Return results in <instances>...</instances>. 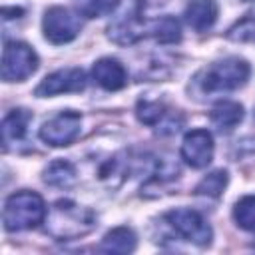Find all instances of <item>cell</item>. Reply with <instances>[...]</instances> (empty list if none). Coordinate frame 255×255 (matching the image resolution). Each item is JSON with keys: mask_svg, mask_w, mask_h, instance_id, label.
Masks as SVG:
<instances>
[{"mask_svg": "<svg viewBox=\"0 0 255 255\" xmlns=\"http://www.w3.org/2000/svg\"><path fill=\"white\" fill-rule=\"evenodd\" d=\"M82 131V116L74 110H64L46 120L38 131L40 139L52 147L72 145Z\"/></svg>", "mask_w": 255, "mask_h": 255, "instance_id": "obj_7", "label": "cell"}, {"mask_svg": "<svg viewBox=\"0 0 255 255\" xmlns=\"http://www.w3.org/2000/svg\"><path fill=\"white\" fill-rule=\"evenodd\" d=\"M30 120H32L30 112L22 110V108L12 110L4 116V120H2V143H4V147H8V143H12V141H20L26 135Z\"/></svg>", "mask_w": 255, "mask_h": 255, "instance_id": "obj_13", "label": "cell"}, {"mask_svg": "<svg viewBox=\"0 0 255 255\" xmlns=\"http://www.w3.org/2000/svg\"><path fill=\"white\" fill-rule=\"evenodd\" d=\"M82 30V20L76 12L64 6H50L42 18V32L50 44H68Z\"/></svg>", "mask_w": 255, "mask_h": 255, "instance_id": "obj_6", "label": "cell"}, {"mask_svg": "<svg viewBox=\"0 0 255 255\" xmlns=\"http://www.w3.org/2000/svg\"><path fill=\"white\" fill-rule=\"evenodd\" d=\"M135 116L141 124L145 126H151V128H157L161 122L167 120V108L161 104V102H155V100H139L137 106H135Z\"/></svg>", "mask_w": 255, "mask_h": 255, "instance_id": "obj_17", "label": "cell"}, {"mask_svg": "<svg viewBox=\"0 0 255 255\" xmlns=\"http://www.w3.org/2000/svg\"><path fill=\"white\" fill-rule=\"evenodd\" d=\"M38 54L26 42H6L2 50V80L24 82L38 70Z\"/></svg>", "mask_w": 255, "mask_h": 255, "instance_id": "obj_5", "label": "cell"}, {"mask_svg": "<svg viewBox=\"0 0 255 255\" xmlns=\"http://www.w3.org/2000/svg\"><path fill=\"white\" fill-rule=\"evenodd\" d=\"M92 78L100 88L108 92H118L128 84V72L116 58H100L92 66Z\"/></svg>", "mask_w": 255, "mask_h": 255, "instance_id": "obj_10", "label": "cell"}, {"mask_svg": "<svg viewBox=\"0 0 255 255\" xmlns=\"http://www.w3.org/2000/svg\"><path fill=\"white\" fill-rule=\"evenodd\" d=\"M108 36L118 44H133L143 36V24L137 14H126V18L118 20L114 26L108 28Z\"/></svg>", "mask_w": 255, "mask_h": 255, "instance_id": "obj_15", "label": "cell"}, {"mask_svg": "<svg viewBox=\"0 0 255 255\" xmlns=\"http://www.w3.org/2000/svg\"><path fill=\"white\" fill-rule=\"evenodd\" d=\"M229 175L225 169H215L211 173H207L195 187L197 195H205V197H219L223 193V189L227 187Z\"/></svg>", "mask_w": 255, "mask_h": 255, "instance_id": "obj_19", "label": "cell"}, {"mask_svg": "<svg viewBox=\"0 0 255 255\" xmlns=\"http://www.w3.org/2000/svg\"><path fill=\"white\" fill-rule=\"evenodd\" d=\"M135 245H137V237H135L133 229L120 225L104 235L100 249L106 253H131L135 249Z\"/></svg>", "mask_w": 255, "mask_h": 255, "instance_id": "obj_14", "label": "cell"}, {"mask_svg": "<svg viewBox=\"0 0 255 255\" xmlns=\"http://www.w3.org/2000/svg\"><path fill=\"white\" fill-rule=\"evenodd\" d=\"M213 151H215L213 135L207 129L195 128V129H191V131H187L183 135V141H181V157L193 169L207 167L211 163V159H213Z\"/></svg>", "mask_w": 255, "mask_h": 255, "instance_id": "obj_9", "label": "cell"}, {"mask_svg": "<svg viewBox=\"0 0 255 255\" xmlns=\"http://www.w3.org/2000/svg\"><path fill=\"white\" fill-rule=\"evenodd\" d=\"M96 213L80 205L72 199H60L56 201L46 215V231L58 239V241H70V239H80L88 235L96 227Z\"/></svg>", "mask_w": 255, "mask_h": 255, "instance_id": "obj_1", "label": "cell"}, {"mask_svg": "<svg viewBox=\"0 0 255 255\" xmlns=\"http://www.w3.org/2000/svg\"><path fill=\"white\" fill-rule=\"evenodd\" d=\"M46 215H48V207L42 195L36 191L22 189L6 197L4 209H2V223H4V229L10 233L26 231L44 223Z\"/></svg>", "mask_w": 255, "mask_h": 255, "instance_id": "obj_3", "label": "cell"}, {"mask_svg": "<svg viewBox=\"0 0 255 255\" xmlns=\"http://www.w3.org/2000/svg\"><path fill=\"white\" fill-rule=\"evenodd\" d=\"M88 84L86 72L82 68H60L52 74H48L34 90V96L38 98H52L60 94H72L82 92Z\"/></svg>", "mask_w": 255, "mask_h": 255, "instance_id": "obj_8", "label": "cell"}, {"mask_svg": "<svg viewBox=\"0 0 255 255\" xmlns=\"http://www.w3.org/2000/svg\"><path fill=\"white\" fill-rule=\"evenodd\" d=\"M243 116H245V110H243V106L239 102L223 100V102L213 106V110L209 114V120H211V124H213V128L217 131L227 133V131L235 129L241 124Z\"/></svg>", "mask_w": 255, "mask_h": 255, "instance_id": "obj_12", "label": "cell"}, {"mask_svg": "<svg viewBox=\"0 0 255 255\" xmlns=\"http://www.w3.org/2000/svg\"><path fill=\"white\" fill-rule=\"evenodd\" d=\"M149 30H151L153 38L161 44H175L181 40V26L171 16H163V18L155 20Z\"/></svg>", "mask_w": 255, "mask_h": 255, "instance_id": "obj_18", "label": "cell"}, {"mask_svg": "<svg viewBox=\"0 0 255 255\" xmlns=\"http://www.w3.org/2000/svg\"><path fill=\"white\" fill-rule=\"evenodd\" d=\"M183 16H185V22L195 32H205L217 22L219 6L215 0H191L185 6Z\"/></svg>", "mask_w": 255, "mask_h": 255, "instance_id": "obj_11", "label": "cell"}, {"mask_svg": "<svg viewBox=\"0 0 255 255\" xmlns=\"http://www.w3.org/2000/svg\"><path fill=\"white\" fill-rule=\"evenodd\" d=\"M247 24H249V28H247V32H249V38H253V40H255V22L247 20ZM247 32L241 36V40H245V38H247Z\"/></svg>", "mask_w": 255, "mask_h": 255, "instance_id": "obj_21", "label": "cell"}, {"mask_svg": "<svg viewBox=\"0 0 255 255\" xmlns=\"http://www.w3.org/2000/svg\"><path fill=\"white\" fill-rule=\"evenodd\" d=\"M233 219L241 229L255 233V195H245L235 203Z\"/></svg>", "mask_w": 255, "mask_h": 255, "instance_id": "obj_20", "label": "cell"}, {"mask_svg": "<svg viewBox=\"0 0 255 255\" xmlns=\"http://www.w3.org/2000/svg\"><path fill=\"white\" fill-rule=\"evenodd\" d=\"M165 223L177 233L181 235L185 241L189 243H195L199 247H205L211 243L213 239V229L211 225L205 221V217L195 211V209H189V207H177V209H171L163 215Z\"/></svg>", "mask_w": 255, "mask_h": 255, "instance_id": "obj_4", "label": "cell"}, {"mask_svg": "<svg viewBox=\"0 0 255 255\" xmlns=\"http://www.w3.org/2000/svg\"><path fill=\"white\" fill-rule=\"evenodd\" d=\"M42 179L52 187H70L76 181V167L66 159H56L44 169Z\"/></svg>", "mask_w": 255, "mask_h": 255, "instance_id": "obj_16", "label": "cell"}, {"mask_svg": "<svg viewBox=\"0 0 255 255\" xmlns=\"http://www.w3.org/2000/svg\"><path fill=\"white\" fill-rule=\"evenodd\" d=\"M251 66L239 56H227L203 68L195 76V88L201 94H227L247 84Z\"/></svg>", "mask_w": 255, "mask_h": 255, "instance_id": "obj_2", "label": "cell"}]
</instances>
